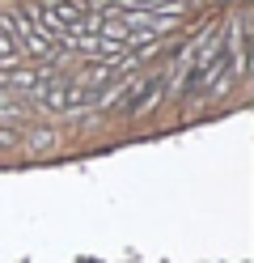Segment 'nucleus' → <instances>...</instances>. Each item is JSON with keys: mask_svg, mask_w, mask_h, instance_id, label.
<instances>
[{"mask_svg": "<svg viewBox=\"0 0 254 263\" xmlns=\"http://www.w3.org/2000/svg\"><path fill=\"white\" fill-rule=\"evenodd\" d=\"M0 26H5L9 34L17 39L22 55H34V60H51V64H55V60L64 55V47H60L55 39H47L43 30H38V22H34L26 9H9L5 17H0Z\"/></svg>", "mask_w": 254, "mask_h": 263, "instance_id": "obj_1", "label": "nucleus"}, {"mask_svg": "<svg viewBox=\"0 0 254 263\" xmlns=\"http://www.w3.org/2000/svg\"><path fill=\"white\" fill-rule=\"evenodd\" d=\"M165 89H169V72H165V68H157L152 77H144L140 85H131L135 102H127V110H131V115H148V110L165 98Z\"/></svg>", "mask_w": 254, "mask_h": 263, "instance_id": "obj_2", "label": "nucleus"}, {"mask_svg": "<svg viewBox=\"0 0 254 263\" xmlns=\"http://www.w3.org/2000/svg\"><path fill=\"white\" fill-rule=\"evenodd\" d=\"M22 144H26V153L43 157V153H51V149H55V132H51V127H30L26 136H22Z\"/></svg>", "mask_w": 254, "mask_h": 263, "instance_id": "obj_3", "label": "nucleus"}, {"mask_svg": "<svg viewBox=\"0 0 254 263\" xmlns=\"http://www.w3.org/2000/svg\"><path fill=\"white\" fill-rule=\"evenodd\" d=\"M17 60H22V47H17V39L0 26V68H9V64H17Z\"/></svg>", "mask_w": 254, "mask_h": 263, "instance_id": "obj_4", "label": "nucleus"}, {"mask_svg": "<svg viewBox=\"0 0 254 263\" xmlns=\"http://www.w3.org/2000/svg\"><path fill=\"white\" fill-rule=\"evenodd\" d=\"M22 144V132H13V127H0V149H17Z\"/></svg>", "mask_w": 254, "mask_h": 263, "instance_id": "obj_5", "label": "nucleus"}]
</instances>
